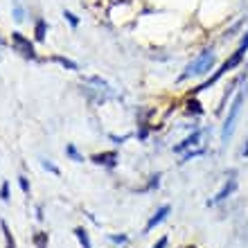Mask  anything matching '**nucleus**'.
<instances>
[{
    "label": "nucleus",
    "mask_w": 248,
    "mask_h": 248,
    "mask_svg": "<svg viewBox=\"0 0 248 248\" xmlns=\"http://www.w3.org/2000/svg\"><path fill=\"white\" fill-rule=\"evenodd\" d=\"M63 16H65V20H68L72 27H79V18H77V16H75L72 12H63Z\"/></svg>",
    "instance_id": "f3484780"
},
{
    "label": "nucleus",
    "mask_w": 248,
    "mask_h": 248,
    "mask_svg": "<svg viewBox=\"0 0 248 248\" xmlns=\"http://www.w3.org/2000/svg\"><path fill=\"white\" fill-rule=\"evenodd\" d=\"M170 205H163V208H158V212L154 217H151L149 221H147V226H144V232H151V230L156 228L158 223L160 221H165V219H167V215H170Z\"/></svg>",
    "instance_id": "39448f33"
},
{
    "label": "nucleus",
    "mask_w": 248,
    "mask_h": 248,
    "mask_svg": "<svg viewBox=\"0 0 248 248\" xmlns=\"http://www.w3.org/2000/svg\"><path fill=\"white\" fill-rule=\"evenodd\" d=\"M75 235H77V239H79V244L84 248H93V244H91V237H88V232H86L81 226L79 228H75Z\"/></svg>",
    "instance_id": "6e6552de"
},
{
    "label": "nucleus",
    "mask_w": 248,
    "mask_h": 248,
    "mask_svg": "<svg viewBox=\"0 0 248 248\" xmlns=\"http://www.w3.org/2000/svg\"><path fill=\"white\" fill-rule=\"evenodd\" d=\"M235 189H237V178H235V174H232V178H228V183L223 185V189H221V192H219V194L215 196V199H212V201H208V205H217V203L226 201V199H228V196L232 194Z\"/></svg>",
    "instance_id": "20e7f679"
},
{
    "label": "nucleus",
    "mask_w": 248,
    "mask_h": 248,
    "mask_svg": "<svg viewBox=\"0 0 248 248\" xmlns=\"http://www.w3.org/2000/svg\"><path fill=\"white\" fill-rule=\"evenodd\" d=\"M199 140H201V131L196 129L194 133L185 138V140H183L181 144H176V147H174V151H176V154H183V151H185V149H189V147H196V144H199Z\"/></svg>",
    "instance_id": "0eeeda50"
},
{
    "label": "nucleus",
    "mask_w": 248,
    "mask_h": 248,
    "mask_svg": "<svg viewBox=\"0 0 248 248\" xmlns=\"http://www.w3.org/2000/svg\"><path fill=\"white\" fill-rule=\"evenodd\" d=\"M18 185H20V189H23L25 194H30V183H27L25 176H18Z\"/></svg>",
    "instance_id": "a211bd4d"
},
{
    "label": "nucleus",
    "mask_w": 248,
    "mask_h": 248,
    "mask_svg": "<svg viewBox=\"0 0 248 248\" xmlns=\"http://www.w3.org/2000/svg\"><path fill=\"white\" fill-rule=\"evenodd\" d=\"M242 104H244V95L239 93L235 97V102L230 104V111L226 115V122H223V129H221V140H228L232 136V131H235V122L239 118V111H242Z\"/></svg>",
    "instance_id": "f03ea898"
},
{
    "label": "nucleus",
    "mask_w": 248,
    "mask_h": 248,
    "mask_svg": "<svg viewBox=\"0 0 248 248\" xmlns=\"http://www.w3.org/2000/svg\"><path fill=\"white\" fill-rule=\"evenodd\" d=\"M46 32H47V23L43 18H39V20H36V30H34L36 41H46Z\"/></svg>",
    "instance_id": "9d476101"
},
{
    "label": "nucleus",
    "mask_w": 248,
    "mask_h": 248,
    "mask_svg": "<svg viewBox=\"0 0 248 248\" xmlns=\"http://www.w3.org/2000/svg\"><path fill=\"white\" fill-rule=\"evenodd\" d=\"M65 156L70 158V160H75V163H84V156L77 151L75 144H65Z\"/></svg>",
    "instance_id": "1a4fd4ad"
},
{
    "label": "nucleus",
    "mask_w": 248,
    "mask_h": 248,
    "mask_svg": "<svg viewBox=\"0 0 248 248\" xmlns=\"http://www.w3.org/2000/svg\"><path fill=\"white\" fill-rule=\"evenodd\" d=\"M0 228H2V235H5V242H7V248H16V242H14L12 232H9V226L7 221H0Z\"/></svg>",
    "instance_id": "9b49d317"
},
{
    "label": "nucleus",
    "mask_w": 248,
    "mask_h": 248,
    "mask_svg": "<svg viewBox=\"0 0 248 248\" xmlns=\"http://www.w3.org/2000/svg\"><path fill=\"white\" fill-rule=\"evenodd\" d=\"M212 65H215V52H212V50H205V52L199 54L192 63L185 65V70L181 72V77L178 79L185 81V79L196 77V75H208V72L212 70Z\"/></svg>",
    "instance_id": "f257e3e1"
},
{
    "label": "nucleus",
    "mask_w": 248,
    "mask_h": 248,
    "mask_svg": "<svg viewBox=\"0 0 248 248\" xmlns=\"http://www.w3.org/2000/svg\"><path fill=\"white\" fill-rule=\"evenodd\" d=\"M0 199H2V201H9V183H7V181H2V185H0Z\"/></svg>",
    "instance_id": "dca6fc26"
},
{
    "label": "nucleus",
    "mask_w": 248,
    "mask_h": 248,
    "mask_svg": "<svg viewBox=\"0 0 248 248\" xmlns=\"http://www.w3.org/2000/svg\"><path fill=\"white\" fill-rule=\"evenodd\" d=\"M54 61H57V63H61L63 68H70V70H79V65L75 63V61L65 59V57H54Z\"/></svg>",
    "instance_id": "ddd939ff"
},
{
    "label": "nucleus",
    "mask_w": 248,
    "mask_h": 248,
    "mask_svg": "<svg viewBox=\"0 0 248 248\" xmlns=\"http://www.w3.org/2000/svg\"><path fill=\"white\" fill-rule=\"evenodd\" d=\"M239 47H244V50H248V32H246V36H244V41H242V46Z\"/></svg>",
    "instance_id": "412c9836"
},
{
    "label": "nucleus",
    "mask_w": 248,
    "mask_h": 248,
    "mask_svg": "<svg viewBox=\"0 0 248 248\" xmlns=\"http://www.w3.org/2000/svg\"><path fill=\"white\" fill-rule=\"evenodd\" d=\"M95 165H106V167H115L118 165V154L115 151H104V154H95L93 156Z\"/></svg>",
    "instance_id": "423d86ee"
},
{
    "label": "nucleus",
    "mask_w": 248,
    "mask_h": 248,
    "mask_svg": "<svg viewBox=\"0 0 248 248\" xmlns=\"http://www.w3.org/2000/svg\"><path fill=\"white\" fill-rule=\"evenodd\" d=\"M244 156H248V140H246V144H244V151H242Z\"/></svg>",
    "instance_id": "4be33fe9"
},
{
    "label": "nucleus",
    "mask_w": 248,
    "mask_h": 248,
    "mask_svg": "<svg viewBox=\"0 0 248 248\" xmlns=\"http://www.w3.org/2000/svg\"><path fill=\"white\" fill-rule=\"evenodd\" d=\"M165 246H167V237H163L160 242H158V244H154V246H151V248H165Z\"/></svg>",
    "instance_id": "aec40b11"
},
{
    "label": "nucleus",
    "mask_w": 248,
    "mask_h": 248,
    "mask_svg": "<svg viewBox=\"0 0 248 248\" xmlns=\"http://www.w3.org/2000/svg\"><path fill=\"white\" fill-rule=\"evenodd\" d=\"M12 43L16 47V52H20L27 59H36V50H34V43L27 36H23L20 32H12Z\"/></svg>",
    "instance_id": "7ed1b4c3"
},
{
    "label": "nucleus",
    "mask_w": 248,
    "mask_h": 248,
    "mask_svg": "<svg viewBox=\"0 0 248 248\" xmlns=\"http://www.w3.org/2000/svg\"><path fill=\"white\" fill-rule=\"evenodd\" d=\"M187 111H189V113H194V115H201L203 108H201V104H199V102H196L194 97H189V99H187Z\"/></svg>",
    "instance_id": "f8f14e48"
},
{
    "label": "nucleus",
    "mask_w": 248,
    "mask_h": 248,
    "mask_svg": "<svg viewBox=\"0 0 248 248\" xmlns=\"http://www.w3.org/2000/svg\"><path fill=\"white\" fill-rule=\"evenodd\" d=\"M41 165H43L47 171H52L54 176H61V170H59V167H57L54 163H50V160H41Z\"/></svg>",
    "instance_id": "2eb2a0df"
},
{
    "label": "nucleus",
    "mask_w": 248,
    "mask_h": 248,
    "mask_svg": "<svg viewBox=\"0 0 248 248\" xmlns=\"http://www.w3.org/2000/svg\"><path fill=\"white\" fill-rule=\"evenodd\" d=\"M34 244H36V248H47V232H39L34 237Z\"/></svg>",
    "instance_id": "4468645a"
},
{
    "label": "nucleus",
    "mask_w": 248,
    "mask_h": 248,
    "mask_svg": "<svg viewBox=\"0 0 248 248\" xmlns=\"http://www.w3.org/2000/svg\"><path fill=\"white\" fill-rule=\"evenodd\" d=\"M108 239H111L113 244H124V242H126V235H111Z\"/></svg>",
    "instance_id": "6ab92c4d"
}]
</instances>
